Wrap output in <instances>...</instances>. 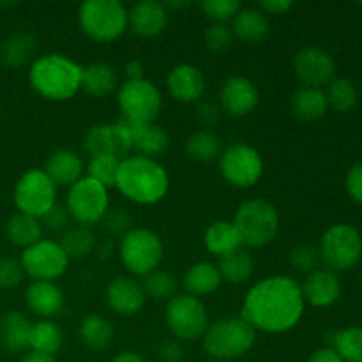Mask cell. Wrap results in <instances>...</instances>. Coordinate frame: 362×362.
I'll return each instance as SVG.
<instances>
[{"label": "cell", "instance_id": "cell-1", "mask_svg": "<svg viewBox=\"0 0 362 362\" xmlns=\"http://www.w3.org/2000/svg\"><path fill=\"white\" fill-rule=\"evenodd\" d=\"M303 290L285 274L269 276L247 290L240 317L255 329L267 334H281L300 322L304 315Z\"/></svg>", "mask_w": 362, "mask_h": 362}, {"label": "cell", "instance_id": "cell-2", "mask_svg": "<svg viewBox=\"0 0 362 362\" xmlns=\"http://www.w3.org/2000/svg\"><path fill=\"white\" fill-rule=\"evenodd\" d=\"M115 187L138 205H154L166 197L170 177L165 166L145 156H127L120 161Z\"/></svg>", "mask_w": 362, "mask_h": 362}, {"label": "cell", "instance_id": "cell-3", "mask_svg": "<svg viewBox=\"0 0 362 362\" xmlns=\"http://www.w3.org/2000/svg\"><path fill=\"white\" fill-rule=\"evenodd\" d=\"M83 66L60 53L35 57L30 64L28 80L41 98L49 101H67L81 88Z\"/></svg>", "mask_w": 362, "mask_h": 362}, {"label": "cell", "instance_id": "cell-4", "mask_svg": "<svg viewBox=\"0 0 362 362\" xmlns=\"http://www.w3.org/2000/svg\"><path fill=\"white\" fill-rule=\"evenodd\" d=\"M202 341L205 354L214 361L233 362L251 352L257 341V331L243 317L221 318L209 325Z\"/></svg>", "mask_w": 362, "mask_h": 362}, {"label": "cell", "instance_id": "cell-5", "mask_svg": "<svg viewBox=\"0 0 362 362\" xmlns=\"http://www.w3.org/2000/svg\"><path fill=\"white\" fill-rule=\"evenodd\" d=\"M233 226L244 247H264L274 240L279 232V214L271 202L251 198L237 209Z\"/></svg>", "mask_w": 362, "mask_h": 362}, {"label": "cell", "instance_id": "cell-6", "mask_svg": "<svg viewBox=\"0 0 362 362\" xmlns=\"http://www.w3.org/2000/svg\"><path fill=\"white\" fill-rule=\"evenodd\" d=\"M117 255L133 278L134 276L145 278L151 272L158 271L161 265L165 246L158 233L145 226H138L120 237V243L117 244Z\"/></svg>", "mask_w": 362, "mask_h": 362}, {"label": "cell", "instance_id": "cell-7", "mask_svg": "<svg viewBox=\"0 0 362 362\" xmlns=\"http://www.w3.org/2000/svg\"><path fill=\"white\" fill-rule=\"evenodd\" d=\"M78 25L87 37L112 42L127 30V9L119 0H87L78 9Z\"/></svg>", "mask_w": 362, "mask_h": 362}, {"label": "cell", "instance_id": "cell-8", "mask_svg": "<svg viewBox=\"0 0 362 362\" xmlns=\"http://www.w3.org/2000/svg\"><path fill=\"white\" fill-rule=\"evenodd\" d=\"M322 264L332 272H343L356 267L362 258V237L356 226L338 223L329 226L318 246Z\"/></svg>", "mask_w": 362, "mask_h": 362}, {"label": "cell", "instance_id": "cell-9", "mask_svg": "<svg viewBox=\"0 0 362 362\" xmlns=\"http://www.w3.org/2000/svg\"><path fill=\"white\" fill-rule=\"evenodd\" d=\"M117 105L124 122L148 124L158 119L163 108V95L152 81L126 80L117 88Z\"/></svg>", "mask_w": 362, "mask_h": 362}, {"label": "cell", "instance_id": "cell-10", "mask_svg": "<svg viewBox=\"0 0 362 362\" xmlns=\"http://www.w3.org/2000/svg\"><path fill=\"white\" fill-rule=\"evenodd\" d=\"M66 209L76 225H98L110 209L108 189L90 177L83 175L67 191Z\"/></svg>", "mask_w": 362, "mask_h": 362}, {"label": "cell", "instance_id": "cell-11", "mask_svg": "<svg viewBox=\"0 0 362 362\" xmlns=\"http://www.w3.org/2000/svg\"><path fill=\"white\" fill-rule=\"evenodd\" d=\"M165 320L177 341H194L204 338L209 329V311L200 299L193 296L177 293L168 300Z\"/></svg>", "mask_w": 362, "mask_h": 362}, {"label": "cell", "instance_id": "cell-12", "mask_svg": "<svg viewBox=\"0 0 362 362\" xmlns=\"http://www.w3.org/2000/svg\"><path fill=\"white\" fill-rule=\"evenodd\" d=\"M13 198L18 212L42 219L57 205V186L45 170L32 168L20 177Z\"/></svg>", "mask_w": 362, "mask_h": 362}, {"label": "cell", "instance_id": "cell-13", "mask_svg": "<svg viewBox=\"0 0 362 362\" xmlns=\"http://www.w3.org/2000/svg\"><path fill=\"white\" fill-rule=\"evenodd\" d=\"M264 168L260 152L251 145H230L219 156V172L223 179L237 189L253 187L264 175Z\"/></svg>", "mask_w": 362, "mask_h": 362}, {"label": "cell", "instance_id": "cell-14", "mask_svg": "<svg viewBox=\"0 0 362 362\" xmlns=\"http://www.w3.org/2000/svg\"><path fill=\"white\" fill-rule=\"evenodd\" d=\"M20 264L25 274L30 276L32 281H55L67 271L69 257L60 246V243L52 239H41L34 246L23 250Z\"/></svg>", "mask_w": 362, "mask_h": 362}, {"label": "cell", "instance_id": "cell-15", "mask_svg": "<svg viewBox=\"0 0 362 362\" xmlns=\"http://www.w3.org/2000/svg\"><path fill=\"white\" fill-rule=\"evenodd\" d=\"M85 151L92 156H113L127 158L131 145V134L122 120L119 122H101L92 126L83 138Z\"/></svg>", "mask_w": 362, "mask_h": 362}, {"label": "cell", "instance_id": "cell-16", "mask_svg": "<svg viewBox=\"0 0 362 362\" xmlns=\"http://www.w3.org/2000/svg\"><path fill=\"white\" fill-rule=\"evenodd\" d=\"M293 73L304 87L322 88L336 78V62L325 49L304 46L293 57Z\"/></svg>", "mask_w": 362, "mask_h": 362}, {"label": "cell", "instance_id": "cell-17", "mask_svg": "<svg viewBox=\"0 0 362 362\" xmlns=\"http://www.w3.org/2000/svg\"><path fill=\"white\" fill-rule=\"evenodd\" d=\"M106 304L120 317H133L145 306L144 285L133 276H117L108 283L105 292Z\"/></svg>", "mask_w": 362, "mask_h": 362}, {"label": "cell", "instance_id": "cell-18", "mask_svg": "<svg viewBox=\"0 0 362 362\" xmlns=\"http://www.w3.org/2000/svg\"><path fill=\"white\" fill-rule=\"evenodd\" d=\"M258 99L257 85L246 76H230L219 90V106L232 117L250 115L257 108Z\"/></svg>", "mask_w": 362, "mask_h": 362}, {"label": "cell", "instance_id": "cell-19", "mask_svg": "<svg viewBox=\"0 0 362 362\" xmlns=\"http://www.w3.org/2000/svg\"><path fill=\"white\" fill-rule=\"evenodd\" d=\"M168 9L158 0H141L127 11V27L140 37H158L168 25Z\"/></svg>", "mask_w": 362, "mask_h": 362}, {"label": "cell", "instance_id": "cell-20", "mask_svg": "<svg viewBox=\"0 0 362 362\" xmlns=\"http://www.w3.org/2000/svg\"><path fill=\"white\" fill-rule=\"evenodd\" d=\"M304 303L315 308H329L336 304L341 297V281L338 274L329 269H317L304 278L303 285Z\"/></svg>", "mask_w": 362, "mask_h": 362}, {"label": "cell", "instance_id": "cell-21", "mask_svg": "<svg viewBox=\"0 0 362 362\" xmlns=\"http://www.w3.org/2000/svg\"><path fill=\"white\" fill-rule=\"evenodd\" d=\"M170 95L180 103H198L205 94V76L193 64H179L166 78Z\"/></svg>", "mask_w": 362, "mask_h": 362}, {"label": "cell", "instance_id": "cell-22", "mask_svg": "<svg viewBox=\"0 0 362 362\" xmlns=\"http://www.w3.org/2000/svg\"><path fill=\"white\" fill-rule=\"evenodd\" d=\"M28 310L41 320H52L64 310V292L55 281H32L25 290Z\"/></svg>", "mask_w": 362, "mask_h": 362}, {"label": "cell", "instance_id": "cell-23", "mask_svg": "<svg viewBox=\"0 0 362 362\" xmlns=\"http://www.w3.org/2000/svg\"><path fill=\"white\" fill-rule=\"evenodd\" d=\"M45 172L55 186H73L83 177L85 165L81 156L73 148H59L46 159Z\"/></svg>", "mask_w": 362, "mask_h": 362}, {"label": "cell", "instance_id": "cell-24", "mask_svg": "<svg viewBox=\"0 0 362 362\" xmlns=\"http://www.w3.org/2000/svg\"><path fill=\"white\" fill-rule=\"evenodd\" d=\"M124 124L129 129L131 145H133V148L138 154L154 159L156 156H161L163 152H166L170 145V136L159 124Z\"/></svg>", "mask_w": 362, "mask_h": 362}, {"label": "cell", "instance_id": "cell-25", "mask_svg": "<svg viewBox=\"0 0 362 362\" xmlns=\"http://www.w3.org/2000/svg\"><path fill=\"white\" fill-rule=\"evenodd\" d=\"M32 322L21 311H7L0 318V343L13 354H21L30 349Z\"/></svg>", "mask_w": 362, "mask_h": 362}, {"label": "cell", "instance_id": "cell-26", "mask_svg": "<svg viewBox=\"0 0 362 362\" xmlns=\"http://www.w3.org/2000/svg\"><path fill=\"white\" fill-rule=\"evenodd\" d=\"M37 39L30 32L18 30L0 42V62L6 67H23L35 60Z\"/></svg>", "mask_w": 362, "mask_h": 362}, {"label": "cell", "instance_id": "cell-27", "mask_svg": "<svg viewBox=\"0 0 362 362\" xmlns=\"http://www.w3.org/2000/svg\"><path fill=\"white\" fill-rule=\"evenodd\" d=\"M232 34L246 45H257L269 34V18L258 7L240 9L232 20Z\"/></svg>", "mask_w": 362, "mask_h": 362}, {"label": "cell", "instance_id": "cell-28", "mask_svg": "<svg viewBox=\"0 0 362 362\" xmlns=\"http://www.w3.org/2000/svg\"><path fill=\"white\" fill-rule=\"evenodd\" d=\"M81 88L94 99H105L119 88V76L112 64L94 62L83 67Z\"/></svg>", "mask_w": 362, "mask_h": 362}, {"label": "cell", "instance_id": "cell-29", "mask_svg": "<svg viewBox=\"0 0 362 362\" xmlns=\"http://www.w3.org/2000/svg\"><path fill=\"white\" fill-rule=\"evenodd\" d=\"M204 246L211 255L218 258H225L228 255L239 251L243 246L240 237L237 233L232 221H214L204 233Z\"/></svg>", "mask_w": 362, "mask_h": 362}, {"label": "cell", "instance_id": "cell-30", "mask_svg": "<svg viewBox=\"0 0 362 362\" xmlns=\"http://www.w3.org/2000/svg\"><path fill=\"white\" fill-rule=\"evenodd\" d=\"M223 278L219 274L218 265L211 262H198L187 269L184 276V288L187 296H193L197 299L205 296H211L221 286Z\"/></svg>", "mask_w": 362, "mask_h": 362}, {"label": "cell", "instance_id": "cell-31", "mask_svg": "<svg viewBox=\"0 0 362 362\" xmlns=\"http://www.w3.org/2000/svg\"><path fill=\"white\" fill-rule=\"evenodd\" d=\"M290 106H292L293 115L304 122H313V120L322 119L329 108L325 92L322 88L313 87H300L299 90H296Z\"/></svg>", "mask_w": 362, "mask_h": 362}, {"label": "cell", "instance_id": "cell-32", "mask_svg": "<svg viewBox=\"0 0 362 362\" xmlns=\"http://www.w3.org/2000/svg\"><path fill=\"white\" fill-rule=\"evenodd\" d=\"M6 237L13 246L21 247V250L34 246L35 243L42 239L41 219L16 212L7 219Z\"/></svg>", "mask_w": 362, "mask_h": 362}, {"label": "cell", "instance_id": "cell-33", "mask_svg": "<svg viewBox=\"0 0 362 362\" xmlns=\"http://www.w3.org/2000/svg\"><path fill=\"white\" fill-rule=\"evenodd\" d=\"M78 334L88 349L105 350L112 345L115 331H113L112 322L103 315H88L81 320Z\"/></svg>", "mask_w": 362, "mask_h": 362}, {"label": "cell", "instance_id": "cell-34", "mask_svg": "<svg viewBox=\"0 0 362 362\" xmlns=\"http://www.w3.org/2000/svg\"><path fill=\"white\" fill-rule=\"evenodd\" d=\"M218 269L223 281L230 283V285H244L253 276L255 260L250 255V251L240 247L235 253L228 255L225 258H219Z\"/></svg>", "mask_w": 362, "mask_h": 362}, {"label": "cell", "instance_id": "cell-35", "mask_svg": "<svg viewBox=\"0 0 362 362\" xmlns=\"http://www.w3.org/2000/svg\"><path fill=\"white\" fill-rule=\"evenodd\" d=\"M64 345V332L53 320H39L32 324L30 352L55 357Z\"/></svg>", "mask_w": 362, "mask_h": 362}, {"label": "cell", "instance_id": "cell-36", "mask_svg": "<svg viewBox=\"0 0 362 362\" xmlns=\"http://www.w3.org/2000/svg\"><path fill=\"white\" fill-rule=\"evenodd\" d=\"M98 235H95L94 230L90 226H73V228H67L62 233V239H60V246L64 247L66 255L71 258H87L98 247Z\"/></svg>", "mask_w": 362, "mask_h": 362}, {"label": "cell", "instance_id": "cell-37", "mask_svg": "<svg viewBox=\"0 0 362 362\" xmlns=\"http://www.w3.org/2000/svg\"><path fill=\"white\" fill-rule=\"evenodd\" d=\"M186 152L194 161L211 163L214 159H219V156H221V140H219V136L214 131L198 129L187 138Z\"/></svg>", "mask_w": 362, "mask_h": 362}, {"label": "cell", "instance_id": "cell-38", "mask_svg": "<svg viewBox=\"0 0 362 362\" xmlns=\"http://www.w3.org/2000/svg\"><path fill=\"white\" fill-rule=\"evenodd\" d=\"M345 362H362V327L341 329L332 336V346Z\"/></svg>", "mask_w": 362, "mask_h": 362}, {"label": "cell", "instance_id": "cell-39", "mask_svg": "<svg viewBox=\"0 0 362 362\" xmlns=\"http://www.w3.org/2000/svg\"><path fill=\"white\" fill-rule=\"evenodd\" d=\"M145 296L154 300H172L179 290V281L175 276L168 271H154L145 276L141 281Z\"/></svg>", "mask_w": 362, "mask_h": 362}, {"label": "cell", "instance_id": "cell-40", "mask_svg": "<svg viewBox=\"0 0 362 362\" xmlns=\"http://www.w3.org/2000/svg\"><path fill=\"white\" fill-rule=\"evenodd\" d=\"M325 98H327V105L331 108H334L336 112L346 113L356 106L357 88L349 78H334L327 85Z\"/></svg>", "mask_w": 362, "mask_h": 362}, {"label": "cell", "instance_id": "cell-41", "mask_svg": "<svg viewBox=\"0 0 362 362\" xmlns=\"http://www.w3.org/2000/svg\"><path fill=\"white\" fill-rule=\"evenodd\" d=\"M120 161L122 159L113 158V156H92L85 172H87V177L110 189V187H115Z\"/></svg>", "mask_w": 362, "mask_h": 362}, {"label": "cell", "instance_id": "cell-42", "mask_svg": "<svg viewBox=\"0 0 362 362\" xmlns=\"http://www.w3.org/2000/svg\"><path fill=\"white\" fill-rule=\"evenodd\" d=\"M290 265L292 269H296L297 272H304V274H310V272L320 269V253H318V247L311 246V244H299V246L293 247L290 251Z\"/></svg>", "mask_w": 362, "mask_h": 362}, {"label": "cell", "instance_id": "cell-43", "mask_svg": "<svg viewBox=\"0 0 362 362\" xmlns=\"http://www.w3.org/2000/svg\"><path fill=\"white\" fill-rule=\"evenodd\" d=\"M103 230L110 237H124L131 228H133V218L129 212L122 207H110L105 218L101 219Z\"/></svg>", "mask_w": 362, "mask_h": 362}, {"label": "cell", "instance_id": "cell-44", "mask_svg": "<svg viewBox=\"0 0 362 362\" xmlns=\"http://www.w3.org/2000/svg\"><path fill=\"white\" fill-rule=\"evenodd\" d=\"M202 11L205 16L211 18L212 23H226L239 13L240 2L239 0H204Z\"/></svg>", "mask_w": 362, "mask_h": 362}, {"label": "cell", "instance_id": "cell-45", "mask_svg": "<svg viewBox=\"0 0 362 362\" xmlns=\"http://www.w3.org/2000/svg\"><path fill=\"white\" fill-rule=\"evenodd\" d=\"M204 42L207 49L214 53H223L232 46V28L226 23H211L204 32Z\"/></svg>", "mask_w": 362, "mask_h": 362}, {"label": "cell", "instance_id": "cell-46", "mask_svg": "<svg viewBox=\"0 0 362 362\" xmlns=\"http://www.w3.org/2000/svg\"><path fill=\"white\" fill-rule=\"evenodd\" d=\"M25 278V271L20 260L4 257L0 258V290H13L21 285Z\"/></svg>", "mask_w": 362, "mask_h": 362}, {"label": "cell", "instance_id": "cell-47", "mask_svg": "<svg viewBox=\"0 0 362 362\" xmlns=\"http://www.w3.org/2000/svg\"><path fill=\"white\" fill-rule=\"evenodd\" d=\"M42 221H45L46 228L52 230V232H66L67 226H69L71 216L64 205L57 204L55 207L42 218Z\"/></svg>", "mask_w": 362, "mask_h": 362}, {"label": "cell", "instance_id": "cell-48", "mask_svg": "<svg viewBox=\"0 0 362 362\" xmlns=\"http://www.w3.org/2000/svg\"><path fill=\"white\" fill-rule=\"evenodd\" d=\"M197 117L205 127H212L221 119V106H218L212 101H198L197 105Z\"/></svg>", "mask_w": 362, "mask_h": 362}, {"label": "cell", "instance_id": "cell-49", "mask_svg": "<svg viewBox=\"0 0 362 362\" xmlns=\"http://www.w3.org/2000/svg\"><path fill=\"white\" fill-rule=\"evenodd\" d=\"M345 187H346V193L350 194V198L362 205V163L352 166L350 172L346 173Z\"/></svg>", "mask_w": 362, "mask_h": 362}, {"label": "cell", "instance_id": "cell-50", "mask_svg": "<svg viewBox=\"0 0 362 362\" xmlns=\"http://www.w3.org/2000/svg\"><path fill=\"white\" fill-rule=\"evenodd\" d=\"M158 354L161 362H180L184 359V346L177 339H170L159 346Z\"/></svg>", "mask_w": 362, "mask_h": 362}, {"label": "cell", "instance_id": "cell-51", "mask_svg": "<svg viewBox=\"0 0 362 362\" xmlns=\"http://www.w3.org/2000/svg\"><path fill=\"white\" fill-rule=\"evenodd\" d=\"M292 6L290 0H264L258 4V9L265 14H285Z\"/></svg>", "mask_w": 362, "mask_h": 362}, {"label": "cell", "instance_id": "cell-52", "mask_svg": "<svg viewBox=\"0 0 362 362\" xmlns=\"http://www.w3.org/2000/svg\"><path fill=\"white\" fill-rule=\"evenodd\" d=\"M308 362H345L341 357L336 354L334 349L331 346H324V349H318L317 352L311 354V357Z\"/></svg>", "mask_w": 362, "mask_h": 362}, {"label": "cell", "instance_id": "cell-53", "mask_svg": "<svg viewBox=\"0 0 362 362\" xmlns=\"http://www.w3.org/2000/svg\"><path fill=\"white\" fill-rule=\"evenodd\" d=\"M124 73H126L127 80H141L145 74V67L140 60L133 59L126 64V67H124Z\"/></svg>", "mask_w": 362, "mask_h": 362}, {"label": "cell", "instance_id": "cell-54", "mask_svg": "<svg viewBox=\"0 0 362 362\" xmlns=\"http://www.w3.org/2000/svg\"><path fill=\"white\" fill-rule=\"evenodd\" d=\"M115 251H117V246H115V243H113L112 239L99 240L98 247H95V253L99 255V258H101V260H106V258H110L113 253H115Z\"/></svg>", "mask_w": 362, "mask_h": 362}, {"label": "cell", "instance_id": "cell-55", "mask_svg": "<svg viewBox=\"0 0 362 362\" xmlns=\"http://www.w3.org/2000/svg\"><path fill=\"white\" fill-rule=\"evenodd\" d=\"M110 362H147V359L141 354L133 352V350H126V352L117 354Z\"/></svg>", "mask_w": 362, "mask_h": 362}, {"label": "cell", "instance_id": "cell-56", "mask_svg": "<svg viewBox=\"0 0 362 362\" xmlns=\"http://www.w3.org/2000/svg\"><path fill=\"white\" fill-rule=\"evenodd\" d=\"M20 362H57L55 357L45 356V354H37V352H28L21 357Z\"/></svg>", "mask_w": 362, "mask_h": 362}, {"label": "cell", "instance_id": "cell-57", "mask_svg": "<svg viewBox=\"0 0 362 362\" xmlns=\"http://www.w3.org/2000/svg\"><path fill=\"white\" fill-rule=\"evenodd\" d=\"M189 6H191V2H165V7L168 9V13H170V9L182 11V9H187Z\"/></svg>", "mask_w": 362, "mask_h": 362}, {"label": "cell", "instance_id": "cell-58", "mask_svg": "<svg viewBox=\"0 0 362 362\" xmlns=\"http://www.w3.org/2000/svg\"><path fill=\"white\" fill-rule=\"evenodd\" d=\"M212 362H230V361H212Z\"/></svg>", "mask_w": 362, "mask_h": 362}, {"label": "cell", "instance_id": "cell-59", "mask_svg": "<svg viewBox=\"0 0 362 362\" xmlns=\"http://www.w3.org/2000/svg\"><path fill=\"white\" fill-rule=\"evenodd\" d=\"M361 285H362V276H361Z\"/></svg>", "mask_w": 362, "mask_h": 362}]
</instances>
